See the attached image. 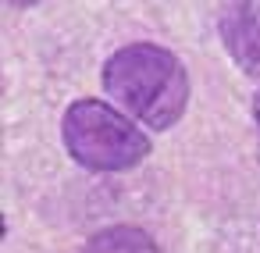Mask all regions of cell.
<instances>
[{
    "label": "cell",
    "instance_id": "1",
    "mask_svg": "<svg viewBox=\"0 0 260 253\" xmlns=\"http://www.w3.org/2000/svg\"><path fill=\"white\" fill-rule=\"evenodd\" d=\"M104 89L146 129H171L189 104L185 65L157 43L118 47L104 65Z\"/></svg>",
    "mask_w": 260,
    "mask_h": 253
},
{
    "label": "cell",
    "instance_id": "2",
    "mask_svg": "<svg viewBox=\"0 0 260 253\" xmlns=\"http://www.w3.org/2000/svg\"><path fill=\"white\" fill-rule=\"evenodd\" d=\"M64 150L89 171H128L146 161L150 136L104 100H75L61 121Z\"/></svg>",
    "mask_w": 260,
    "mask_h": 253
},
{
    "label": "cell",
    "instance_id": "3",
    "mask_svg": "<svg viewBox=\"0 0 260 253\" xmlns=\"http://www.w3.org/2000/svg\"><path fill=\"white\" fill-rule=\"evenodd\" d=\"M217 29L235 65L246 75L260 79V4H249V0L224 4L217 15Z\"/></svg>",
    "mask_w": 260,
    "mask_h": 253
},
{
    "label": "cell",
    "instance_id": "4",
    "mask_svg": "<svg viewBox=\"0 0 260 253\" xmlns=\"http://www.w3.org/2000/svg\"><path fill=\"white\" fill-rule=\"evenodd\" d=\"M82 253H160V246L136 225H111L86 239Z\"/></svg>",
    "mask_w": 260,
    "mask_h": 253
},
{
    "label": "cell",
    "instance_id": "5",
    "mask_svg": "<svg viewBox=\"0 0 260 253\" xmlns=\"http://www.w3.org/2000/svg\"><path fill=\"white\" fill-rule=\"evenodd\" d=\"M253 118H256V125H260V89H256V97H253Z\"/></svg>",
    "mask_w": 260,
    "mask_h": 253
}]
</instances>
